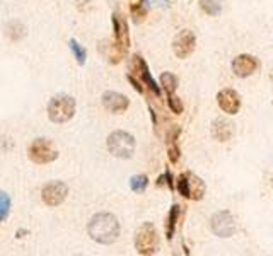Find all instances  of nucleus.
<instances>
[{"label": "nucleus", "mask_w": 273, "mask_h": 256, "mask_svg": "<svg viewBox=\"0 0 273 256\" xmlns=\"http://www.w3.org/2000/svg\"><path fill=\"white\" fill-rule=\"evenodd\" d=\"M178 192L185 198L201 200L205 195V183L203 179L195 176L193 173H183L178 178Z\"/></svg>", "instance_id": "obj_5"}, {"label": "nucleus", "mask_w": 273, "mask_h": 256, "mask_svg": "<svg viewBox=\"0 0 273 256\" xmlns=\"http://www.w3.org/2000/svg\"><path fill=\"white\" fill-rule=\"evenodd\" d=\"M113 29H115V41L121 48L126 50L130 46V36H128V24L120 14H113Z\"/></svg>", "instance_id": "obj_14"}, {"label": "nucleus", "mask_w": 273, "mask_h": 256, "mask_svg": "<svg viewBox=\"0 0 273 256\" xmlns=\"http://www.w3.org/2000/svg\"><path fill=\"white\" fill-rule=\"evenodd\" d=\"M161 86L164 87V91L167 92V96L174 94V91H176L178 87V77L171 72H164L161 76Z\"/></svg>", "instance_id": "obj_20"}, {"label": "nucleus", "mask_w": 273, "mask_h": 256, "mask_svg": "<svg viewBox=\"0 0 273 256\" xmlns=\"http://www.w3.org/2000/svg\"><path fill=\"white\" fill-rule=\"evenodd\" d=\"M217 102L220 109L227 115H237L241 108V97L234 89H222L217 94Z\"/></svg>", "instance_id": "obj_10"}, {"label": "nucleus", "mask_w": 273, "mask_h": 256, "mask_svg": "<svg viewBox=\"0 0 273 256\" xmlns=\"http://www.w3.org/2000/svg\"><path fill=\"white\" fill-rule=\"evenodd\" d=\"M128 81H130L131 84H133V87H135L136 91H139V92H144V87H142V84H140L139 81H136V79H135L133 76H131V74H128Z\"/></svg>", "instance_id": "obj_25"}, {"label": "nucleus", "mask_w": 273, "mask_h": 256, "mask_svg": "<svg viewBox=\"0 0 273 256\" xmlns=\"http://www.w3.org/2000/svg\"><path fill=\"white\" fill-rule=\"evenodd\" d=\"M210 222H212V231L219 237H230L236 234L237 231L236 221H234L232 213L227 210H220L217 213H214Z\"/></svg>", "instance_id": "obj_7"}, {"label": "nucleus", "mask_w": 273, "mask_h": 256, "mask_svg": "<svg viewBox=\"0 0 273 256\" xmlns=\"http://www.w3.org/2000/svg\"><path fill=\"white\" fill-rule=\"evenodd\" d=\"M29 159L35 161L36 164H48L53 162L58 157V151L53 145V142L46 140V138H36L29 145Z\"/></svg>", "instance_id": "obj_6"}, {"label": "nucleus", "mask_w": 273, "mask_h": 256, "mask_svg": "<svg viewBox=\"0 0 273 256\" xmlns=\"http://www.w3.org/2000/svg\"><path fill=\"white\" fill-rule=\"evenodd\" d=\"M169 108L173 109V113H176V115H181L183 113V102L181 99L178 96H174V94H169Z\"/></svg>", "instance_id": "obj_24"}, {"label": "nucleus", "mask_w": 273, "mask_h": 256, "mask_svg": "<svg viewBox=\"0 0 273 256\" xmlns=\"http://www.w3.org/2000/svg\"><path fill=\"white\" fill-rule=\"evenodd\" d=\"M11 210V198L7 197V193H0V222H4Z\"/></svg>", "instance_id": "obj_22"}, {"label": "nucleus", "mask_w": 273, "mask_h": 256, "mask_svg": "<svg viewBox=\"0 0 273 256\" xmlns=\"http://www.w3.org/2000/svg\"><path fill=\"white\" fill-rule=\"evenodd\" d=\"M222 4L224 0H200L201 11L209 16H219L222 12Z\"/></svg>", "instance_id": "obj_17"}, {"label": "nucleus", "mask_w": 273, "mask_h": 256, "mask_svg": "<svg viewBox=\"0 0 273 256\" xmlns=\"http://www.w3.org/2000/svg\"><path fill=\"white\" fill-rule=\"evenodd\" d=\"M103 104L108 111L111 113H123L128 108L130 101L128 97L120 94V92H113V91H108L103 94Z\"/></svg>", "instance_id": "obj_13"}, {"label": "nucleus", "mask_w": 273, "mask_h": 256, "mask_svg": "<svg viewBox=\"0 0 273 256\" xmlns=\"http://www.w3.org/2000/svg\"><path fill=\"white\" fill-rule=\"evenodd\" d=\"M108 151L120 159H130L135 152V138L123 130H116L108 137Z\"/></svg>", "instance_id": "obj_2"}, {"label": "nucleus", "mask_w": 273, "mask_h": 256, "mask_svg": "<svg viewBox=\"0 0 273 256\" xmlns=\"http://www.w3.org/2000/svg\"><path fill=\"white\" fill-rule=\"evenodd\" d=\"M178 217H180V205H173L171 212H169V217H167V222H166L167 239H171L174 234V229H176V224H178Z\"/></svg>", "instance_id": "obj_18"}, {"label": "nucleus", "mask_w": 273, "mask_h": 256, "mask_svg": "<svg viewBox=\"0 0 273 256\" xmlns=\"http://www.w3.org/2000/svg\"><path fill=\"white\" fill-rule=\"evenodd\" d=\"M75 113V101L70 96H55L48 104V116L55 123H65Z\"/></svg>", "instance_id": "obj_3"}, {"label": "nucleus", "mask_w": 273, "mask_h": 256, "mask_svg": "<svg viewBox=\"0 0 273 256\" xmlns=\"http://www.w3.org/2000/svg\"><path fill=\"white\" fill-rule=\"evenodd\" d=\"M147 185H149V179H147V176H145V174H136V176H133V178L130 179V188L133 190L135 193L145 192Z\"/></svg>", "instance_id": "obj_21"}, {"label": "nucleus", "mask_w": 273, "mask_h": 256, "mask_svg": "<svg viewBox=\"0 0 273 256\" xmlns=\"http://www.w3.org/2000/svg\"><path fill=\"white\" fill-rule=\"evenodd\" d=\"M212 135H214L215 140L227 142L234 135V125L227 122L225 118H217L214 123H212Z\"/></svg>", "instance_id": "obj_15"}, {"label": "nucleus", "mask_w": 273, "mask_h": 256, "mask_svg": "<svg viewBox=\"0 0 273 256\" xmlns=\"http://www.w3.org/2000/svg\"><path fill=\"white\" fill-rule=\"evenodd\" d=\"M69 193L67 185L62 183V181H51V183L45 185L43 192H41V197H43V202L50 207H56L65 200Z\"/></svg>", "instance_id": "obj_9"}, {"label": "nucleus", "mask_w": 273, "mask_h": 256, "mask_svg": "<svg viewBox=\"0 0 273 256\" xmlns=\"http://www.w3.org/2000/svg\"><path fill=\"white\" fill-rule=\"evenodd\" d=\"M130 11L133 16L135 22L142 21L147 14V7H145V0H130Z\"/></svg>", "instance_id": "obj_19"}, {"label": "nucleus", "mask_w": 273, "mask_h": 256, "mask_svg": "<svg viewBox=\"0 0 273 256\" xmlns=\"http://www.w3.org/2000/svg\"><path fill=\"white\" fill-rule=\"evenodd\" d=\"M70 50H72V53L75 55V58H77L79 65H84V63H86V50H84L82 46L79 45L75 40L70 41Z\"/></svg>", "instance_id": "obj_23"}, {"label": "nucleus", "mask_w": 273, "mask_h": 256, "mask_svg": "<svg viewBox=\"0 0 273 256\" xmlns=\"http://www.w3.org/2000/svg\"><path fill=\"white\" fill-rule=\"evenodd\" d=\"M258 68V62L255 57L248 53L237 55L236 58L232 60V72L236 74L237 77H249L255 74V70Z\"/></svg>", "instance_id": "obj_11"}, {"label": "nucleus", "mask_w": 273, "mask_h": 256, "mask_svg": "<svg viewBox=\"0 0 273 256\" xmlns=\"http://www.w3.org/2000/svg\"><path fill=\"white\" fill-rule=\"evenodd\" d=\"M196 46V38L190 29H183L174 36L173 40V51L178 58L185 60L195 51Z\"/></svg>", "instance_id": "obj_8"}, {"label": "nucleus", "mask_w": 273, "mask_h": 256, "mask_svg": "<svg viewBox=\"0 0 273 256\" xmlns=\"http://www.w3.org/2000/svg\"><path fill=\"white\" fill-rule=\"evenodd\" d=\"M157 231L150 222H145L139 227L135 236V249L139 254H154L157 251Z\"/></svg>", "instance_id": "obj_4"}, {"label": "nucleus", "mask_w": 273, "mask_h": 256, "mask_svg": "<svg viewBox=\"0 0 273 256\" xmlns=\"http://www.w3.org/2000/svg\"><path fill=\"white\" fill-rule=\"evenodd\" d=\"M180 132L181 130H180V127H176V125L167 132V156L173 164H176L181 156V151H180V147H178V137H180Z\"/></svg>", "instance_id": "obj_16"}, {"label": "nucleus", "mask_w": 273, "mask_h": 256, "mask_svg": "<svg viewBox=\"0 0 273 256\" xmlns=\"http://www.w3.org/2000/svg\"><path fill=\"white\" fill-rule=\"evenodd\" d=\"M89 236L99 244H113L120 236V224L111 213H97L87 226Z\"/></svg>", "instance_id": "obj_1"}, {"label": "nucleus", "mask_w": 273, "mask_h": 256, "mask_svg": "<svg viewBox=\"0 0 273 256\" xmlns=\"http://www.w3.org/2000/svg\"><path fill=\"white\" fill-rule=\"evenodd\" d=\"M131 68L139 72L140 79H142V81L145 82V86H147L155 96H161V89H159L157 82H155L154 79H152V76H150L147 63L144 62V58L140 57V55H133V60H131Z\"/></svg>", "instance_id": "obj_12"}]
</instances>
